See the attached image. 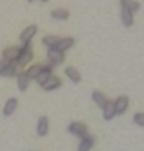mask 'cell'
I'll return each instance as SVG.
<instances>
[{
  "mask_svg": "<svg viewBox=\"0 0 144 151\" xmlns=\"http://www.w3.org/2000/svg\"><path fill=\"white\" fill-rule=\"evenodd\" d=\"M48 132H49V119L46 116H40L37 121V135L44 137V135H48Z\"/></svg>",
  "mask_w": 144,
  "mask_h": 151,
  "instance_id": "obj_6",
  "label": "cell"
},
{
  "mask_svg": "<svg viewBox=\"0 0 144 151\" xmlns=\"http://www.w3.org/2000/svg\"><path fill=\"white\" fill-rule=\"evenodd\" d=\"M16 107H18V100L12 97V99H9L7 102H5V106H4V116H11V114L16 111Z\"/></svg>",
  "mask_w": 144,
  "mask_h": 151,
  "instance_id": "obj_17",
  "label": "cell"
},
{
  "mask_svg": "<svg viewBox=\"0 0 144 151\" xmlns=\"http://www.w3.org/2000/svg\"><path fill=\"white\" fill-rule=\"evenodd\" d=\"M91 99H93V102H95V106H99L100 109H104V106L109 102V99L102 93V91H99V90H95L93 93H91Z\"/></svg>",
  "mask_w": 144,
  "mask_h": 151,
  "instance_id": "obj_11",
  "label": "cell"
},
{
  "mask_svg": "<svg viewBox=\"0 0 144 151\" xmlns=\"http://www.w3.org/2000/svg\"><path fill=\"white\" fill-rule=\"evenodd\" d=\"M32 58H34L32 46H30V44H23V46L19 47V55H18L16 63H18V65H21V67H25L27 63H30V60H32Z\"/></svg>",
  "mask_w": 144,
  "mask_h": 151,
  "instance_id": "obj_1",
  "label": "cell"
},
{
  "mask_svg": "<svg viewBox=\"0 0 144 151\" xmlns=\"http://www.w3.org/2000/svg\"><path fill=\"white\" fill-rule=\"evenodd\" d=\"M93 144H95V137L90 135V134H86L84 137H81V142L77 146V151H90L93 148Z\"/></svg>",
  "mask_w": 144,
  "mask_h": 151,
  "instance_id": "obj_8",
  "label": "cell"
},
{
  "mask_svg": "<svg viewBox=\"0 0 144 151\" xmlns=\"http://www.w3.org/2000/svg\"><path fill=\"white\" fill-rule=\"evenodd\" d=\"M60 39L62 37H58V35H46V37L42 39V42H44V46H48V49H51V47H56L58 46Z\"/></svg>",
  "mask_w": 144,
  "mask_h": 151,
  "instance_id": "obj_20",
  "label": "cell"
},
{
  "mask_svg": "<svg viewBox=\"0 0 144 151\" xmlns=\"http://www.w3.org/2000/svg\"><path fill=\"white\" fill-rule=\"evenodd\" d=\"M121 21H123V27H132L134 25V12L121 7Z\"/></svg>",
  "mask_w": 144,
  "mask_h": 151,
  "instance_id": "obj_14",
  "label": "cell"
},
{
  "mask_svg": "<svg viewBox=\"0 0 144 151\" xmlns=\"http://www.w3.org/2000/svg\"><path fill=\"white\" fill-rule=\"evenodd\" d=\"M40 69H42L40 65H32L30 69H27V72H25V74H27V77L32 81V79H37V76L40 74Z\"/></svg>",
  "mask_w": 144,
  "mask_h": 151,
  "instance_id": "obj_21",
  "label": "cell"
},
{
  "mask_svg": "<svg viewBox=\"0 0 144 151\" xmlns=\"http://www.w3.org/2000/svg\"><path fill=\"white\" fill-rule=\"evenodd\" d=\"M37 34V27L35 25H30V27H27L23 32H21V35H19V40L23 42V44H30V40L34 39V35Z\"/></svg>",
  "mask_w": 144,
  "mask_h": 151,
  "instance_id": "obj_7",
  "label": "cell"
},
{
  "mask_svg": "<svg viewBox=\"0 0 144 151\" xmlns=\"http://www.w3.org/2000/svg\"><path fill=\"white\" fill-rule=\"evenodd\" d=\"M120 5L125 7V9H128L130 12H137L141 9V4L137 0H120Z\"/></svg>",
  "mask_w": 144,
  "mask_h": 151,
  "instance_id": "obj_16",
  "label": "cell"
},
{
  "mask_svg": "<svg viewBox=\"0 0 144 151\" xmlns=\"http://www.w3.org/2000/svg\"><path fill=\"white\" fill-rule=\"evenodd\" d=\"M69 132H71L72 135L84 137V135L88 134V128H86V125H84V123H81V121H72L71 125H69Z\"/></svg>",
  "mask_w": 144,
  "mask_h": 151,
  "instance_id": "obj_4",
  "label": "cell"
},
{
  "mask_svg": "<svg viewBox=\"0 0 144 151\" xmlns=\"http://www.w3.org/2000/svg\"><path fill=\"white\" fill-rule=\"evenodd\" d=\"M69 16H71V12L67 9H55V11H51V18L56 19V21H67Z\"/></svg>",
  "mask_w": 144,
  "mask_h": 151,
  "instance_id": "obj_12",
  "label": "cell"
},
{
  "mask_svg": "<svg viewBox=\"0 0 144 151\" xmlns=\"http://www.w3.org/2000/svg\"><path fill=\"white\" fill-rule=\"evenodd\" d=\"M2 55H4L2 58H5V60H9V62L16 63V60H18V55H19V47H14V46H11V47H5Z\"/></svg>",
  "mask_w": 144,
  "mask_h": 151,
  "instance_id": "obj_10",
  "label": "cell"
},
{
  "mask_svg": "<svg viewBox=\"0 0 144 151\" xmlns=\"http://www.w3.org/2000/svg\"><path fill=\"white\" fill-rule=\"evenodd\" d=\"M102 111H104V113H102V116H104V119H106V121H111V119H112V118L116 116V109H114V102H111V100H109L107 104L104 106V109H102Z\"/></svg>",
  "mask_w": 144,
  "mask_h": 151,
  "instance_id": "obj_13",
  "label": "cell"
},
{
  "mask_svg": "<svg viewBox=\"0 0 144 151\" xmlns=\"http://www.w3.org/2000/svg\"><path fill=\"white\" fill-rule=\"evenodd\" d=\"M134 123L139 125V127H144V113H135L134 114Z\"/></svg>",
  "mask_w": 144,
  "mask_h": 151,
  "instance_id": "obj_22",
  "label": "cell"
},
{
  "mask_svg": "<svg viewBox=\"0 0 144 151\" xmlns=\"http://www.w3.org/2000/svg\"><path fill=\"white\" fill-rule=\"evenodd\" d=\"M40 86H42V90H44V91H53V90H56V88H60V86H62V81H60V77H58V76L53 74L48 81H46V83H44V84H40Z\"/></svg>",
  "mask_w": 144,
  "mask_h": 151,
  "instance_id": "obj_5",
  "label": "cell"
},
{
  "mask_svg": "<svg viewBox=\"0 0 144 151\" xmlns=\"http://www.w3.org/2000/svg\"><path fill=\"white\" fill-rule=\"evenodd\" d=\"M16 79H18V90L19 91H25L28 88V84H30V79L27 77V74L25 72H18L16 74Z\"/></svg>",
  "mask_w": 144,
  "mask_h": 151,
  "instance_id": "obj_15",
  "label": "cell"
},
{
  "mask_svg": "<svg viewBox=\"0 0 144 151\" xmlns=\"http://www.w3.org/2000/svg\"><path fill=\"white\" fill-rule=\"evenodd\" d=\"M42 2H48V0H42Z\"/></svg>",
  "mask_w": 144,
  "mask_h": 151,
  "instance_id": "obj_23",
  "label": "cell"
},
{
  "mask_svg": "<svg viewBox=\"0 0 144 151\" xmlns=\"http://www.w3.org/2000/svg\"><path fill=\"white\" fill-rule=\"evenodd\" d=\"M128 107V97L127 95H121L114 100V109H116V114H123Z\"/></svg>",
  "mask_w": 144,
  "mask_h": 151,
  "instance_id": "obj_9",
  "label": "cell"
},
{
  "mask_svg": "<svg viewBox=\"0 0 144 151\" xmlns=\"http://www.w3.org/2000/svg\"><path fill=\"white\" fill-rule=\"evenodd\" d=\"M63 60H65V55L60 51V49H56V47H51V49H48V62L55 67V65H60V63H63Z\"/></svg>",
  "mask_w": 144,
  "mask_h": 151,
  "instance_id": "obj_3",
  "label": "cell"
},
{
  "mask_svg": "<svg viewBox=\"0 0 144 151\" xmlns=\"http://www.w3.org/2000/svg\"><path fill=\"white\" fill-rule=\"evenodd\" d=\"M16 74H18L16 63H12V62L2 58V60H0V76H2V77H14Z\"/></svg>",
  "mask_w": 144,
  "mask_h": 151,
  "instance_id": "obj_2",
  "label": "cell"
},
{
  "mask_svg": "<svg viewBox=\"0 0 144 151\" xmlns=\"http://www.w3.org/2000/svg\"><path fill=\"white\" fill-rule=\"evenodd\" d=\"M65 76L71 79L72 83H76V84L81 83V74H79L77 69H74V67H67V69H65Z\"/></svg>",
  "mask_w": 144,
  "mask_h": 151,
  "instance_id": "obj_19",
  "label": "cell"
},
{
  "mask_svg": "<svg viewBox=\"0 0 144 151\" xmlns=\"http://www.w3.org/2000/svg\"><path fill=\"white\" fill-rule=\"evenodd\" d=\"M74 39L72 37H65V39H60V42H58V46H56V49H60L62 53H65L67 49H71L72 46H74Z\"/></svg>",
  "mask_w": 144,
  "mask_h": 151,
  "instance_id": "obj_18",
  "label": "cell"
}]
</instances>
